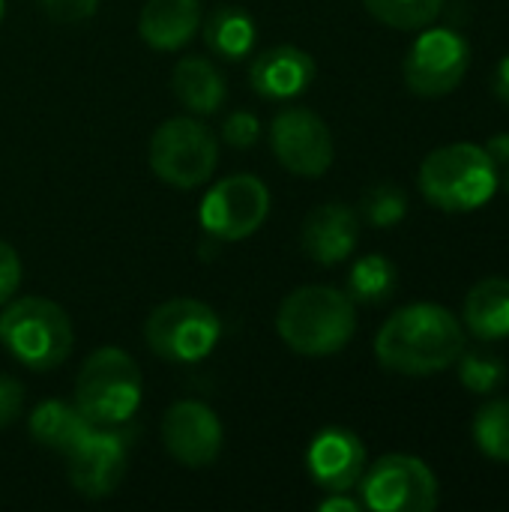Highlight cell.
<instances>
[{
	"label": "cell",
	"instance_id": "cell-23",
	"mask_svg": "<svg viewBox=\"0 0 509 512\" xmlns=\"http://www.w3.org/2000/svg\"><path fill=\"white\" fill-rule=\"evenodd\" d=\"M471 432H474V444L480 447L483 456H489L492 462L509 465V399L486 402L477 411Z\"/></svg>",
	"mask_w": 509,
	"mask_h": 512
},
{
	"label": "cell",
	"instance_id": "cell-29",
	"mask_svg": "<svg viewBox=\"0 0 509 512\" xmlns=\"http://www.w3.org/2000/svg\"><path fill=\"white\" fill-rule=\"evenodd\" d=\"M18 285H21V258L6 240H0V306L15 297Z\"/></svg>",
	"mask_w": 509,
	"mask_h": 512
},
{
	"label": "cell",
	"instance_id": "cell-15",
	"mask_svg": "<svg viewBox=\"0 0 509 512\" xmlns=\"http://www.w3.org/2000/svg\"><path fill=\"white\" fill-rule=\"evenodd\" d=\"M357 240H360V213L339 201L309 210L300 228L303 255L324 267H333L351 258V252L357 249Z\"/></svg>",
	"mask_w": 509,
	"mask_h": 512
},
{
	"label": "cell",
	"instance_id": "cell-10",
	"mask_svg": "<svg viewBox=\"0 0 509 512\" xmlns=\"http://www.w3.org/2000/svg\"><path fill=\"white\" fill-rule=\"evenodd\" d=\"M198 216L213 240H246L270 216V189L255 174H231L207 192Z\"/></svg>",
	"mask_w": 509,
	"mask_h": 512
},
{
	"label": "cell",
	"instance_id": "cell-7",
	"mask_svg": "<svg viewBox=\"0 0 509 512\" xmlns=\"http://www.w3.org/2000/svg\"><path fill=\"white\" fill-rule=\"evenodd\" d=\"M222 336L219 315L192 297H177L150 312L144 321L147 348L168 363H198L204 360Z\"/></svg>",
	"mask_w": 509,
	"mask_h": 512
},
{
	"label": "cell",
	"instance_id": "cell-8",
	"mask_svg": "<svg viewBox=\"0 0 509 512\" xmlns=\"http://www.w3.org/2000/svg\"><path fill=\"white\" fill-rule=\"evenodd\" d=\"M360 483L363 507L375 512H432L441 501L435 471L408 453L381 456Z\"/></svg>",
	"mask_w": 509,
	"mask_h": 512
},
{
	"label": "cell",
	"instance_id": "cell-24",
	"mask_svg": "<svg viewBox=\"0 0 509 512\" xmlns=\"http://www.w3.org/2000/svg\"><path fill=\"white\" fill-rule=\"evenodd\" d=\"M363 3L381 24L396 30H423L444 9V0H363Z\"/></svg>",
	"mask_w": 509,
	"mask_h": 512
},
{
	"label": "cell",
	"instance_id": "cell-34",
	"mask_svg": "<svg viewBox=\"0 0 509 512\" xmlns=\"http://www.w3.org/2000/svg\"><path fill=\"white\" fill-rule=\"evenodd\" d=\"M504 189H507V195H509V165H507V174H504Z\"/></svg>",
	"mask_w": 509,
	"mask_h": 512
},
{
	"label": "cell",
	"instance_id": "cell-11",
	"mask_svg": "<svg viewBox=\"0 0 509 512\" xmlns=\"http://www.w3.org/2000/svg\"><path fill=\"white\" fill-rule=\"evenodd\" d=\"M270 147L279 165L297 177H321L333 165L330 126L309 108H285L270 123Z\"/></svg>",
	"mask_w": 509,
	"mask_h": 512
},
{
	"label": "cell",
	"instance_id": "cell-35",
	"mask_svg": "<svg viewBox=\"0 0 509 512\" xmlns=\"http://www.w3.org/2000/svg\"><path fill=\"white\" fill-rule=\"evenodd\" d=\"M3 9H6V0H0V21H3Z\"/></svg>",
	"mask_w": 509,
	"mask_h": 512
},
{
	"label": "cell",
	"instance_id": "cell-18",
	"mask_svg": "<svg viewBox=\"0 0 509 512\" xmlns=\"http://www.w3.org/2000/svg\"><path fill=\"white\" fill-rule=\"evenodd\" d=\"M462 327L480 342L509 339V279L489 276L468 291L462 306Z\"/></svg>",
	"mask_w": 509,
	"mask_h": 512
},
{
	"label": "cell",
	"instance_id": "cell-27",
	"mask_svg": "<svg viewBox=\"0 0 509 512\" xmlns=\"http://www.w3.org/2000/svg\"><path fill=\"white\" fill-rule=\"evenodd\" d=\"M222 138H225L231 147H237V150L252 147V144L261 138V120H258L252 111H234V114H228L225 123H222Z\"/></svg>",
	"mask_w": 509,
	"mask_h": 512
},
{
	"label": "cell",
	"instance_id": "cell-3",
	"mask_svg": "<svg viewBox=\"0 0 509 512\" xmlns=\"http://www.w3.org/2000/svg\"><path fill=\"white\" fill-rule=\"evenodd\" d=\"M417 183L432 207L447 213H471L492 201L501 186V174L486 147L456 141L423 159Z\"/></svg>",
	"mask_w": 509,
	"mask_h": 512
},
{
	"label": "cell",
	"instance_id": "cell-4",
	"mask_svg": "<svg viewBox=\"0 0 509 512\" xmlns=\"http://www.w3.org/2000/svg\"><path fill=\"white\" fill-rule=\"evenodd\" d=\"M0 342L6 351L33 372L63 366L75 345L69 315L45 297L9 300L0 315Z\"/></svg>",
	"mask_w": 509,
	"mask_h": 512
},
{
	"label": "cell",
	"instance_id": "cell-9",
	"mask_svg": "<svg viewBox=\"0 0 509 512\" xmlns=\"http://www.w3.org/2000/svg\"><path fill=\"white\" fill-rule=\"evenodd\" d=\"M471 66V45L450 27H423L405 54V84L414 96L438 99L453 93Z\"/></svg>",
	"mask_w": 509,
	"mask_h": 512
},
{
	"label": "cell",
	"instance_id": "cell-1",
	"mask_svg": "<svg viewBox=\"0 0 509 512\" xmlns=\"http://www.w3.org/2000/svg\"><path fill=\"white\" fill-rule=\"evenodd\" d=\"M468 345L462 318L438 303L396 309L375 339V357L387 372L429 378L450 369Z\"/></svg>",
	"mask_w": 509,
	"mask_h": 512
},
{
	"label": "cell",
	"instance_id": "cell-30",
	"mask_svg": "<svg viewBox=\"0 0 509 512\" xmlns=\"http://www.w3.org/2000/svg\"><path fill=\"white\" fill-rule=\"evenodd\" d=\"M24 408V390L15 378L0 375V429L12 426L21 417Z\"/></svg>",
	"mask_w": 509,
	"mask_h": 512
},
{
	"label": "cell",
	"instance_id": "cell-12",
	"mask_svg": "<svg viewBox=\"0 0 509 512\" xmlns=\"http://www.w3.org/2000/svg\"><path fill=\"white\" fill-rule=\"evenodd\" d=\"M126 459H129V447L126 438L117 432V426L114 429L93 426L78 441V447L66 453L69 486L90 501L108 498L126 477Z\"/></svg>",
	"mask_w": 509,
	"mask_h": 512
},
{
	"label": "cell",
	"instance_id": "cell-33",
	"mask_svg": "<svg viewBox=\"0 0 509 512\" xmlns=\"http://www.w3.org/2000/svg\"><path fill=\"white\" fill-rule=\"evenodd\" d=\"M492 90H495V96H498L501 102H507L509 105V54L498 63V69H495V75H492Z\"/></svg>",
	"mask_w": 509,
	"mask_h": 512
},
{
	"label": "cell",
	"instance_id": "cell-13",
	"mask_svg": "<svg viewBox=\"0 0 509 512\" xmlns=\"http://www.w3.org/2000/svg\"><path fill=\"white\" fill-rule=\"evenodd\" d=\"M222 423L204 402H177L165 411L162 444L183 468H210L222 453Z\"/></svg>",
	"mask_w": 509,
	"mask_h": 512
},
{
	"label": "cell",
	"instance_id": "cell-5",
	"mask_svg": "<svg viewBox=\"0 0 509 512\" xmlns=\"http://www.w3.org/2000/svg\"><path fill=\"white\" fill-rule=\"evenodd\" d=\"M141 369L120 348L93 351L75 378V408L93 426H123L141 405Z\"/></svg>",
	"mask_w": 509,
	"mask_h": 512
},
{
	"label": "cell",
	"instance_id": "cell-6",
	"mask_svg": "<svg viewBox=\"0 0 509 512\" xmlns=\"http://www.w3.org/2000/svg\"><path fill=\"white\" fill-rule=\"evenodd\" d=\"M219 165L216 135L195 117H171L150 138V168L174 189L204 186Z\"/></svg>",
	"mask_w": 509,
	"mask_h": 512
},
{
	"label": "cell",
	"instance_id": "cell-17",
	"mask_svg": "<svg viewBox=\"0 0 509 512\" xmlns=\"http://www.w3.org/2000/svg\"><path fill=\"white\" fill-rule=\"evenodd\" d=\"M201 27V0H147L138 15V36L156 51L183 48Z\"/></svg>",
	"mask_w": 509,
	"mask_h": 512
},
{
	"label": "cell",
	"instance_id": "cell-22",
	"mask_svg": "<svg viewBox=\"0 0 509 512\" xmlns=\"http://www.w3.org/2000/svg\"><path fill=\"white\" fill-rule=\"evenodd\" d=\"M399 285V270L384 255H363L348 273V297L354 303L378 306L393 297Z\"/></svg>",
	"mask_w": 509,
	"mask_h": 512
},
{
	"label": "cell",
	"instance_id": "cell-25",
	"mask_svg": "<svg viewBox=\"0 0 509 512\" xmlns=\"http://www.w3.org/2000/svg\"><path fill=\"white\" fill-rule=\"evenodd\" d=\"M360 213L372 228H396L408 216V195L393 183H375L363 192Z\"/></svg>",
	"mask_w": 509,
	"mask_h": 512
},
{
	"label": "cell",
	"instance_id": "cell-32",
	"mask_svg": "<svg viewBox=\"0 0 509 512\" xmlns=\"http://www.w3.org/2000/svg\"><path fill=\"white\" fill-rule=\"evenodd\" d=\"M483 147H486V153L495 159V165H498V168H501V165L507 168L509 165V132H498V135H492V138H489Z\"/></svg>",
	"mask_w": 509,
	"mask_h": 512
},
{
	"label": "cell",
	"instance_id": "cell-28",
	"mask_svg": "<svg viewBox=\"0 0 509 512\" xmlns=\"http://www.w3.org/2000/svg\"><path fill=\"white\" fill-rule=\"evenodd\" d=\"M39 6L57 24H78L99 9V0H39Z\"/></svg>",
	"mask_w": 509,
	"mask_h": 512
},
{
	"label": "cell",
	"instance_id": "cell-21",
	"mask_svg": "<svg viewBox=\"0 0 509 512\" xmlns=\"http://www.w3.org/2000/svg\"><path fill=\"white\" fill-rule=\"evenodd\" d=\"M204 42L222 60H240L255 45V21L243 6H219L204 21Z\"/></svg>",
	"mask_w": 509,
	"mask_h": 512
},
{
	"label": "cell",
	"instance_id": "cell-2",
	"mask_svg": "<svg viewBox=\"0 0 509 512\" xmlns=\"http://www.w3.org/2000/svg\"><path fill=\"white\" fill-rule=\"evenodd\" d=\"M276 330L291 351L303 357H330L354 339L357 309L339 288L306 285L282 300Z\"/></svg>",
	"mask_w": 509,
	"mask_h": 512
},
{
	"label": "cell",
	"instance_id": "cell-16",
	"mask_svg": "<svg viewBox=\"0 0 509 512\" xmlns=\"http://www.w3.org/2000/svg\"><path fill=\"white\" fill-rule=\"evenodd\" d=\"M252 90L264 99L285 102L300 96L315 81V60L297 45H276L255 57L249 69Z\"/></svg>",
	"mask_w": 509,
	"mask_h": 512
},
{
	"label": "cell",
	"instance_id": "cell-20",
	"mask_svg": "<svg viewBox=\"0 0 509 512\" xmlns=\"http://www.w3.org/2000/svg\"><path fill=\"white\" fill-rule=\"evenodd\" d=\"M93 429V423L75 408V402H42L30 414V435L39 447L54 453H69L78 447V441Z\"/></svg>",
	"mask_w": 509,
	"mask_h": 512
},
{
	"label": "cell",
	"instance_id": "cell-14",
	"mask_svg": "<svg viewBox=\"0 0 509 512\" xmlns=\"http://www.w3.org/2000/svg\"><path fill=\"white\" fill-rule=\"evenodd\" d=\"M306 465L324 492H351L366 474V447L351 429L330 426L312 438Z\"/></svg>",
	"mask_w": 509,
	"mask_h": 512
},
{
	"label": "cell",
	"instance_id": "cell-19",
	"mask_svg": "<svg viewBox=\"0 0 509 512\" xmlns=\"http://www.w3.org/2000/svg\"><path fill=\"white\" fill-rule=\"evenodd\" d=\"M174 99L192 114H213L222 108L228 87L222 72L207 57H183L171 72Z\"/></svg>",
	"mask_w": 509,
	"mask_h": 512
},
{
	"label": "cell",
	"instance_id": "cell-26",
	"mask_svg": "<svg viewBox=\"0 0 509 512\" xmlns=\"http://www.w3.org/2000/svg\"><path fill=\"white\" fill-rule=\"evenodd\" d=\"M456 363H459V381L471 393L489 396V393L501 390L507 381V363L495 354H483V351L465 354L462 351V357Z\"/></svg>",
	"mask_w": 509,
	"mask_h": 512
},
{
	"label": "cell",
	"instance_id": "cell-31",
	"mask_svg": "<svg viewBox=\"0 0 509 512\" xmlns=\"http://www.w3.org/2000/svg\"><path fill=\"white\" fill-rule=\"evenodd\" d=\"M363 507V501H354V498H348L345 492H330V498H324L321 504H318V510L321 512H357Z\"/></svg>",
	"mask_w": 509,
	"mask_h": 512
}]
</instances>
